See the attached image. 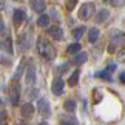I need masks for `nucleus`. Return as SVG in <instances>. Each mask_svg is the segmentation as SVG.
<instances>
[{"label":"nucleus","mask_w":125,"mask_h":125,"mask_svg":"<svg viewBox=\"0 0 125 125\" xmlns=\"http://www.w3.org/2000/svg\"><path fill=\"white\" fill-rule=\"evenodd\" d=\"M5 8V0H0V9Z\"/></svg>","instance_id":"32"},{"label":"nucleus","mask_w":125,"mask_h":125,"mask_svg":"<svg viewBox=\"0 0 125 125\" xmlns=\"http://www.w3.org/2000/svg\"><path fill=\"white\" fill-rule=\"evenodd\" d=\"M19 45H20V48L23 51H26L28 48L31 46V32L30 31H25L20 37H19Z\"/></svg>","instance_id":"5"},{"label":"nucleus","mask_w":125,"mask_h":125,"mask_svg":"<svg viewBox=\"0 0 125 125\" xmlns=\"http://www.w3.org/2000/svg\"><path fill=\"white\" fill-rule=\"evenodd\" d=\"M16 2H20V0H16Z\"/></svg>","instance_id":"36"},{"label":"nucleus","mask_w":125,"mask_h":125,"mask_svg":"<svg viewBox=\"0 0 125 125\" xmlns=\"http://www.w3.org/2000/svg\"><path fill=\"white\" fill-rule=\"evenodd\" d=\"M96 76H97V77H102V79H105V80H108V82L111 80V74H110V71H108V70L100 71V73H97Z\"/></svg>","instance_id":"20"},{"label":"nucleus","mask_w":125,"mask_h":125,"mask_svg":"<svg viewBox=\"0 0 125 125\" xmlns=\"http://www.w3.org/2000/svg\"><path fill=\"white\" fill-rule=\"evenodd\" d=\"M37 94H39V90H34L32 93H30V97H31V99H34V97H37Z\"/></svg>","instance_id":"25"},{"label":"nucleus","mask_w":125,"mask_h":125,"mask_svg":"<svg viewBox=\"0 0 125 125\" xmlns=\"http://www.w3.org/2000/svg\"><path fill=\"white\" fill-rule=\"evenodd\" d=\"M66 51H68V54H76V52L80 51V45H79V43H73V45L68 46V50H66Z\"/></svg>","instance_id":"19"},{"label":"nucleus","mask_w":125,"mask_h":125,"mask_svg":"<svg viewBox=\"0 0 125 125\" xmlns=\"http://www.w3.org/2000/svg\"><path fill=\"white\" fill-rule=\"evenodd\" d=\"M86 59H88V54H86V52H76V57L73 59V62L76 65H82V63H85L86 62Z\"/></svg>","instance_id":"12"},{"label":"nucleus","mask_w":125,"mask_h":125,"mask_svg":"<svg viewBox=\"0 0 125 125\" xmlns=\"http://www.w3.org/2000/svg\"><path fill=\"white\" fill-rule=\"evenodd\" d=\"M17 125H26V124H23V122H20V124H17Z\"/></svg>","instance_id":"35"},{"label":"nucleus","mask_w":125,"mask_h":125,"mask_svg":"<svg viewBox=\"0 0 125 125\" xmlns=\"http://www.w3.org/2000/svg\"><path fill=\"white\" fill-rule=\"evenodd\" d=\"M119 80H121V83H124V82H125V74H124V73L119 74Z\"/></svg>","instance_id":"30"},{"label":"nucleus","mask_w":125,"mask_h":125,"mask_svg":"<svg viewBox=\"0 0 125 125\" xmlns=\"http://www.w3.org/2000/svg\"><path fill=\"white\" fill-rule=\"evenodd\" d=\"M100 99H102V96H100V93H99V91H96V99H94V102H99Z\"/></svg>","instance_id":"27"},{"label":"nucleus","mask_w":125,"mask_h":125,"mask_svg":"<svg viewBox=\"0 0 125 125\" xmlns=\"http://www.w3.org/2000/svg\"><path fill=\"white\" fill-rule=\"evenodd\" d=\"M40 125H48V122H42V124H40Z\"/></svg>","instance_id":"34"},{"label":"nucleus","mask_w":125,"mask_h":125,"mask_svg":"<svg viewBox=\"0 0 125 125\" xmlns=\"http://www.w3.org/2000/svg\"><path fill=\"white\" fill-rule=\"evenodd\" d=\"M0 125H8V124L6 122H0Z\"/></svg>","instance_id":"33"},{"label":"nucleus","mask_w":125,"mask_h":125,"mask_svg":"<svg viewBox=\"0 0 125 125\" xmlns=\"http://www.w3.org/2000/svg\"><path fill=\"white\" fill-rule=\"evenodd\" d=\"M3 119H6V111H0V122H2Z\"/></svg>","instance_id":"28"},{"label":"nucleus","mask_w":125,"mask_h":125,"mask_svg":"<svg viewBox=\"0 0 125 125\" xmlns=\"http://www.w3.org/2000/svg\"><path fill=\"white\" fill-rule=\"evenodd\" d=\"M108 17H110V11H108V9H100V11L97 12V16H96V22H97V23H104Z\"/></svg>","instance_id":"13"},{"label":"nucleus","mask_w":125,"mask_h":125,"mask_svg":"<svg viewBox=\"0 0 125 125\" xmlns=\"http://www.w3.org/2000/svg\"><path fill=\"white\" fill-rule=\"evenodd\" d=\"M25 82L28 85H32L36 82V68H34V65H30L26 68V76H25Z\"/></svg>","instance_id":"7"},{"label":"nucleus","mask_w":125,"mask_h":125,"mask_svg":"<svg viewBox=\"0 0 125 125\" xmlns=\"http://www.w3.org/2000/svg\"><path fill=\"white\" fill-rule=\"evenodd\" d=\"M113 6H124V0H110Z\"/></svg>","instance_id":"24"},{"label":"nucleus","mask_w":125,"mask_h":125,"mask_svg":"<svg viewBox=\"0 0 125 125\" xmlns=\"http://www.w3.org/2000/svg\"><path fill=\"white\" fill-rule=\"evenodd\" d=\"M60 125H79V122L76 121L74 117H70V119H62Z\"/></svg>","instance_id":"21"},{"label":"nucleus","mask_w":125,"mask_h":125,"mask_svg":"<svg viewBox=\"0 0 125 125\" xmlns=\"http://www.w3.org/2000/svg\"><path fill=\"white\" fill-rule=\"evenodd\" d=\"M48 34H50L52 39H56V40H63V31H62V28H59V26L48 28Z\"/></svg>","instance_id":"8"},{"label":"nucleus","mask_w":125,"mask_h":125,"mask_svg":"<svg viewBox=\"0 0 125 125\" xmlns=\"http://www.w3.org/2000/svg\"><path fill=\"white\" fill-rule=\"evenodd\" d=\"M20 111H22V116H23V117H31L32 114H34L36 108H34V105H32V104L28 102V104H25V105L20 108Z\"/></svg>","instance_id":"11"},{"label":"nucleus","mask_w":125,"mask_h":125,"mask_svg":"<svg viewBox=\"0 0 125 125\" xmlns=\"http://www.w3.org/2000/svg\"><path fill=\"white\" fill-rule=\"evenodd\" d=\"M77 80H79V70H76L74 73L70 76V79H68V85H70V86H74L76 83H77Z\"/></svg>","instance_id":"18"},{"label":"nucleus","mask_w":125,"mask_h":125,"mask_svg":"<svg viewBox=\"0 0 125 125\" xmlns=\"http://www.w3.org/2000/svg\"><path fill=\"white\" fill-rule=\"evenodd\" d=\"M9 97H11L12 105H17L19 104V97H20V86L16 83V80H12V86H11V90H9Z\"/></svg>","instance_id":"4"},{"label":"nucleus","mask_w":125,"mask_h":125,"mask_svg":"<svg viewBox=\"0 0 125 125\" xmlns=\"http://www.w3.org/2000/svg\"><path fill=\"white\" fill-rule=\"evenodd\" d=\"M76 107H77V105H76L74 100H65V102H63V108L68 113H74L76 111Z\"/></svg>","instance_id":"16"},{"label":"nucleus","mask_w":125,"mask_h":125,"mask_svg":"<svg viewBox=\"0 0 125 125\" xmlns=\"http://www.w3.org/2000/svg\"><path fill=\"white\" fill-rule=\"evenodd\" d=\"M51 91H52L54 96H60L62 93H63V80H62L60 77H56L54 80H52Z\"/></svg>","instance_id":"6"},{"label":"nucleus","mask_w":125,"mask_h":125,"mask_svg":"<svg viewBox=\"0 0 125 125\" xmlns=\"http://www.w3.org/2000/svg\"><path fill=\"white\" fill-rule=\"evenodd\" d=\"M5 48H6V51L9 54H12V46H11V39H9V37L5 40Z\"/></svg>","instance_id":"23"},{"label":"nucleus","mask_w":125,"mask_h":125,"mask_svg":"<svg viewBox=\"0 0 125 125\" xmlns=\"http://www.w3.org/2000/svg\"><path fill=\"white\" fill-rule=\"evenodd\" d=\"M76 5H77V0H65V6L68 11H73L76 8Z\"/></svg>","instance_id":"22"},{"label":"nucleus","mask_w":125,"mask_h":125,"mask_svg":"<svg viewBox=\"0 0 125 125\" xmlns=\"http://www.w3.org/2000/svg\"><path fill=\"white\" fill-rule=\"evenodd\" d=\"M0 34H5V26H3V22L0 20Z\"/></svg>","instance_id":"29"},{"label":"nucleus","mask_w":125,"mask_h":125,"mask_svg":"<svg viewBox=\"0 0 125 125\" xmlns=\"http://www.w3.org/2000/svg\"><path fill=\"white\" fill-rule=\"evenodd\" d=\"M30 5L36 12H43L46 9V3L43 0H30Z\"/></svg>","instance_id":"10"},{"label":"nucleus","mask_w":125,"mask_h":125,"mask_svg":"<svg viewBox=\"0 0 125 125\" xmlns=\"http://www.w3.org/2000/svg\"><path fill=\"white\" fill-rule=\"evenodd\" d=\"M85 31H86V28H85V26H79V28H76V30L73 31V37H74L76 40L82 39L83 34H85Z\"/></svg>","instance_id":"17"},{"label":"nucleus","mask_w":125,"mask_h":125,"mask_svg":"<svg viewBox=\"0 0 125 125\" xmlns=\"http://www.w3.org/2000/svg\"><path fill=\"white\" fill-rule=\"evenodd\" d=\"M25 17H26V14L23 9H16L14 11V16H12V20H14V25L19 26V25H22L23 20H25Z\"/></svg>","instance_id":"9"},{"label":"nucleus","mask_w":125,"mask_h":125,"mask_svg":"<svg viewBox=\"0 0 125 125\" xmlns=\"http://www.w3.org/2000/svg\"><path fill=\"white\" fill-rule=\"evenodd\" d=\"M37 50H39V54L43 57V59H46V60H52L56 57L54 46H52L48 40H45L43 37H40V39L37 40Z\"/></svg>","instance_id":"1"},{"label":"nucleus","mask_w":125,"mask_h":125,"mask_svg":"<svg viewBox=\"0 0 125 125\" xmlns=\"http://www.w3.org/2000/svg\"><path fill=\"white\" fill-rule=\"evenodd\" d=\"M99 30L97 28H91L90 30V32H88V40L91 42V43H94V42H97V39H99Z\"/></svg>","instance_id":"15"},{"label":"nucleus","mask_w":125,"mask_h":125,"mask_svg":"<svg viewBox=\"0 0 125 125\" xmlns=\"http://www.w3.org/2000/svg\"><path fill=\"white\" fill-rule=\"evenodd\" d=\"M37 108H39V113L43 117H50L51 116V108H50V102L46 99H39L37 102Z\"/></svg>","instance_id":"3"},{"label":"nucleus","mask_w":125,"mask_h":125,"mask_svg":"<svg viewBox=\"0 0 125 125\" xmlns=\"http://www.w3.org/2000/svg\"><path fill=\"white\" fill-rule=\"evenodd\" d=\"M114 68H116V65H110V66H108L107 70L110 71V73H113V71H114Z\"/></svg>","instance_id":"31"},{"label":"nucleus","mask_w":125,"mask_h":125,"mask_svg":"<svg viewBox=\"0 0 125 125\" xmlns=\"http://www.w3.org/2000/svg\"><path fill=\"white\" fill-rule=\"evenodd\" d=\"M48 25H50V16L42 14V16L37 19V26H40V28H48Z\"/></svg>","instance_id":"14"},{"label":"nucleus","mask_w":125,"mask_h":125,"mask_svg":"<svg viewBox=\"0 0 125 125\" xmlns=\"http://www.w3.org/2000/svg\"><path fill=\"white\" fill-rule=\"evenodd\" d=\"M0 62H2V63H6V65H11V60H9V59H3V57H0Z\"/></svg>","instance_id":"26"},{"label":"nucleus","mask_w":125,"mask_h":125,"mask_svg":"<svg viewBox=\"0 0 125 125\" xmlns=\"http://www.w3.org/2000/svg\"><path fill=\"white\" fill-rule=\"evenodd\" d=\"M93 14H94V5L93 3H83L79 9V19H82V20H88Z\"/></svg>","instance_id":"2"}]
</instances>
